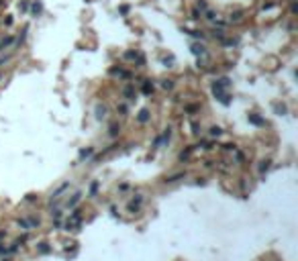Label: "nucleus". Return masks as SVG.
<instances>
[{"mask_svg":"<svg viewBox=\"0 0 298 261\" xmlns=\"http://www.w3.org/2000/svg\"><path fill=\"white\" fill-rule=\"evenodd\" d=\"M145 118H147V110H143V112H141V116H139V120H145Z\"/></svg>","mask_w":298,"mask_h":261,"instance_id":"1","label":"nucleus"}]
</instances>
